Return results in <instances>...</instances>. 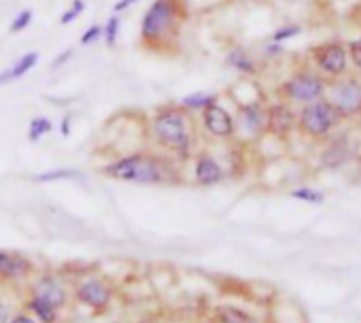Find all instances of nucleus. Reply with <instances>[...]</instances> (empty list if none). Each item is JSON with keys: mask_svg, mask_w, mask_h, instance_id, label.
I'll use <instances>...</instances> for the list:
<instances>
[{"mask_svg": "<svg viewBox=\"0 0 361 323\" xmlns=\"http://www.w3.org/2000/svg\"><path fill=\"white\" fill-rule=\"evenodd\" d=\"M100 173L113 181L136 185H164L176 183L180 179L174 171V162L153 151H134L121 155L104 164Z\"/></svg>", "mask_w": 361, "mask_h": 323, "instance_id": "f257e3e1", "label": "nucleus"}, {"mask_svg": "<svg viewBox=\"0 0 361 323\" xmlns=\"http://www.w3.org/2000/svg\"><path fill=\"white\" fill-rule=\"evenodd\" d=\"M190 18L185 0H153L142 13L138 41L145 49L159 51L176 43L183 22Z\"/></svg>", "mask_w": 361, "mask_h": 323, "instance_id": "f03ea898", "label": "nucleus"}, {"mask_svg": "<svg viewBox=\"0 0 361 323\" xmlns=\"http://www.w3.org/2000/svg\"><path fill=\"white\" fill-rule=\"evenodd\" d=\"M147 132L157 147L188 157L192 153L196 134L194 113L185 111L180 104H164L151 115Z\"/></svg>", "mask_w": 361, "mask_h": 323, "instance_id": "7ed1b4c3", "label": "nucleus"}, {"mask_svg": "<svg viewBox=\"0 0 361 323\" xmlns=\"http://www.w3.org/2000/svg\"><path fill=\"white\" fill-rule=\"evenodd\" d=\"M295 119L300 134H304L310 140H327L334 134V130L344 121L327 98L300 104V109L295 111Z\"/></svg>", "mask_w": 361, "mask_h": 323, "instance_id": "20e7f679", "label": "nucleus"}, {"mask_svg": "<svg viewBox=\"0 0 361 323\" xmlns=\"http://www.w3.org/2000/svg\"><path fill=\"white\" fill-rule=\"evenodd\" d=\"M327 81L317 71H295L279 85V98L289 104H308L312 100L325 98Z\"/></svg>", "mask_w": 361, "mask_h": 323, "instance_id": "39448f33", "label": "nucleus"}, {"mask_svg": "<svg viewBox=\"0 0 361 323\" xmlns=\"http://www.w3.org/2000/svg\"><path fill=\"white\" fill-rule=\"evenodd\" d=\"M325 98L338 111L342 119L361 117V79L357 77H338L327 81Z\"/></svg>", "mask_w": 361, "mask_h": 323, "instance_id": "423d86ee", "label": "nucleus"}, {"mask_svg": "<svg viewBox=\"0 0 361 323\" xmlns=\"http://www.w3.org/2000/svg\"><path fill=\"white\" fill-rule=\"evenodd\" d=\"M308 58H310V64L314 66V71L319 75H323L325 79H338V77L346 75V71H348L346 45L340 41H329V43L310 47Z\"/></svg>", "mask_w": 361, "mask_h": 323, "instance_id": "0eeeda50", "label": "nucleus"}, {"mask_svg": "<svg viewBox=\"0 0 361 323\" xmlns=\"http://www.w3.org/2000/svg\"><path fill=\"white\" fill-rule=\"evenodd\" d=\"M200 123L211 138L230 140L236 136V119L219 100L207 106L204 111H200Z\"/></svg>", "mask_w": 361, "mask_h": 323, "instance_id": "6e6552de", "label": "nucleus"}, {"mask_svg": "<svg viewBox=\"0 0 361 323\" xmlns=\"http://www.w3.org/2000/svg\"><path fill=\"white\" fill-rule=\"evenodd\" d=\"M113 287L98 276H87L75 287V300L92 310H106L113 302Z\"/></svg>", "mask_w": 361, "mask_h": 323, "instance_id": "1a4fd4ad", "label": "nucleus"}, {"mask_svg": "<svg viewBox=\"0 0 361 323\" xmlns=\"http://www.w3.org/2000/svg\"><path fill=\"white\" fill-rule=\"evenodd\" d=\"M298 130L295 109L285 100H276L266 106V134L274 138H287Z\"/></svg>", "mask_w": 361, "mask_h": 323, "instance_id": "9d476101", "label": "nucleus"}, {"mask_svg": "<svg viewBox=\"0 0 361 323\" xmlns=\"http://www.w3.org/2000/svg\"><path fill=\"white\" fill-rule=\"evenodd\" d=\"M234 119H236V134L243 132L247 136H259L266 132V106L259 100L243 102Z\"/></svg>", "mask_w": 361, "mask_h": 323, "instance_id": "9b49d317", "label": "nucleus"}, {"mask_svg": "<svg viewBox=\"0 0 361 323\" xmlns=\"http://www.w3.org/2000/svg\"><path fill=\"white\" fill-rule=\"evenodd\" d=\"M224 179H226V171L215 155H211L207 151L196 155V159H194V181L198 185L213 188V185H219Z\"/></svg>", "mask_w": 361, "mask_h": 323, "instance_id": "f8f14e48", "label": "nucleus"}, {"mask_svg": "<svg viewBox=\"0 0 361 323\" xmlns=\"http://www.w3.org/2000/svg\"><path fill=\"white\" fill-rule=\"evenodd\" d=\"M32 293L39 295V298H43V300H47L58 310L64 308L66 302H68V291H66L64 283L58 276H54V274L39 276L37 283L32 285Z\"/></svg>", "mask_w": 361, "mask_h": 323, "instance_id": "ddd939ff", "label": "nucleus"}, {"mask_svg": "<svg viewBox=\"0 0 361 323\" xmlns=\"http://www.w3.org/2000/svg\"><path fill=\"white\" fill-rule=\"evenodd\" d=\"M350 155H353V149L346 136H334V138L329 136V142L321 153V164L329 171H338L350 159Z\"/></svg>", "mask_w": 361, "mask_h": 323, "instance_id": "4468645a", "label": "nucleus"}, {"mask_svg": "<svg viewBox=\"0 0 361 323\" xmlns=\"http://www.w3.org/2000/svg\"><path fill=\"white\" fill-rule=\"evenodd\" d=\"M32 272L30 260L20 253L0 251V279H24Z\"/></svg>", "mask_w": 361, "mask_h": 323, "instance_id": "2eb2a0df", "label": "nucleus"}, {"mask_svg": "<svg viewBox=\"0 0 361 323\" xmlns=\"http://www.w3.org/2000/svg\"><path fill=\"white\" fill-rule=\"evenodd\" d=\"M39 58H41L39 51H28L20 60H16L9 68L0 71V85H7V83H13L22 77H26L39 64Z\"/></svg>", "mask_w": 361, "mask_h": 323, "instance_id": "dca6fc26", "label": "nucleus"}, {"mask_svg": "<svg viewBox=\"0 0 361 323\" xmlns=\"http://www.w3.org/2000/svg\"><path fill=\"white\" fill-rule=\"evenodd\" d=\"M226 64H228L230 68H234L236 73H240V75H247V77L257 75V62H255L253 56H251L245 47H240V45L232 47V49L226 54Z\"/></svg>", "mask_w": 361, "mask_h": 323, "instance_id": "f3484780", "label": "nucleus"}, {"mask_svg": "<svg viewBox=\"0 0 361 323\" xmlns=\"http://www.w3.org/2000/svg\"><path fill=\"white\" fill-rule=\"evenodd\" d=\"M217 100H219L217 92H194V94H188V96L180 98L178 104L190 113H200Z\"/></svg>", "mask_w": 361, "mask_h": 323, "instance_id": "a211bd4d", "label": "nucleus"}, {"mask_svg": "<svg viewBox=\"0 0 361 323\" xmlns=\"http://www.w3.org/2000/svg\"><path fill=\"white\" fill-rule=\"evenodd\" d=\"M26 308L39 319V323H56L58 321V308H54L47 300H43L35 293L28 298Z\"/></svg>", "mask_w": 361, "mask_h": 323, "instance_id": "6ab92c4d", "label": "nucleus"}, {"mask_svg": "<svg viewBox=\"0 0 361 323\" xmlns=\"http://www.w3.org/2000/svg\"><path fill=\"white\" fill-rule=\"evenodd\" d=\"M71 179H81V173L75 169H56V171H45L32 177L37 183H54V181H71Z\"/></svg>", "mask_w": 361, "mask_h": 323, "instance_id": "aec40b11", "label": "nucleus"}, {"mask_svg": "<svg viewBox=\"0 0 361 323\" xmlns=\"http://www.w3.org/2000/svg\"><path fill=\"white\" fill-rule=\"evenodd\" d=\"M51 130H54L51 119L45 117V115H37V117H32L30 123H28V140H30V142H39V140H41L43 136H47Z\"/></svg>", "mask_w": 361, "mask_h": 323, "instance_id": "412c9836", "label": "nucleus"}, {"mask_svg": "<svg viewBox=\"0 0 361 323\" xmlns=\"http://www.w3.org/2000/svg\"><path fill=\"white\" fill-rule=\"evenodd\" d=\"M217 321L219 323H253L251 317L234 306H219L217 308Z\"/></svg>", "mask_w": 361, "mask_h": 323, "instance_id": "4be33fe9", "label": "nucleus"}, {"mask_svg": "<svg viewBox=\"0 0 361 323\" xmlns=\"http://www.w3.org/2000/svg\"><path fill=\"white\" fill-rule=\"evenodd\" d=\"M119 35H121V20H119L117 13H113V16L106 20V24L102 26V39H104V43H106L109 47H115Z\"/></svg>", "mask_w": 361, "mask_h": 323, "instance_id": "5701e85b", "label": "nucleus"}, {"mask_svg": "<svg viewBox=\"0 0 361 323\" xmlns=\"http://www.w3.org/2000/svg\"><path fill=\"white\" fill-rule=\"evenodd\" d=\"M32 20H35L32 9H24V11H20V13L13 18L11 26H9V32H11V35H20V32H24V30L32 24Z\"/></svg>", "mask_w": 361, "mask_h": 323, "instance_id": "b1692460", "label": "nucleus"}, {"mask_svg": "<svg viewBox=\"0 0 361 323\" xmlns=\"http://www.w3.org/2000/svg\"><path fill=\"white\" fill-rule=\"evenodd\" d=\"M298 35H302V26H300V24H287V26L276 28V30L272 32L270 41H274V43H285V41H289V39H295Z\"/></svg>", "mask_w": 361, "mask_h": 323, "instance_id": "393cba45", "label": "nucleus"}, {"mask_svg": "<svg viewBox=\"0 0 361 323\" xmlns=\"http://www.w3.org/2000/svg\"><path fill=\"white\" fill-rule=\"evenodd\" d=\"M83 11H85V0H73L71 7L62 13L60 24H62V26H68V24L77 22V20L83 16Z\"/></svg>", "mask_w": 361, "mask_h": 323, "instance_id": "a878e982", "label": "nucleus"}, {"mask_svg": "<svg viewBox=\"0 0 361 323\" xmlns=\"http://www.w3.org/2000/svg\"><path fill=\"white\" fill-rule=\"evenodd\" d=\"M346 54H348V64L361 75V39H353L346 43Z\"/></svg>", "mask_w": 361, "mask_h": 323, "instance_id": "bb28decb", "label": "nucleus"}, {"mask_svg": "<svg viewBox=\"0 0 361 323\" xmlns=\"http://www.w3.org/2000/svg\"><path fill=\"white\" fill-rule=\"evenodd\" d=\"M293 198L298 200H304V202H310V205H321L323 202V194L312 190V188H300V190H293L291 192Z\"/></svg>", "mask_w": 361, "mask_h": 323, "instance_id": "cd10ccee", "label": "nucleus"}, {"mask_svg": "<svg viewBox=\"0 0 361 323\" xmlns=\"http://www.w3.org/2000/svg\"><path fill=\"white\" fill-rule=\"evenodd\" d=\"M102 39V24H92L83 35H81V45L87 47V45H94Z\"/></svg>", "mask_w": 361, "mask_h": 323, "instance_id": "c85d7f7f", "label": "nucleus"}, {"mask_svg": "<svg viewBox=\"0 0 361 323\" xmlns=\"http://www.w3.org/2000/svg\"><path fill=\"white\" fill-rule=\"evenodd\" d=\"M73 54H75L73 49H64V51H62V54H60V56H58V58H56V60L51 62V71H56V68L64 66V64H66V62H68V60L73 58Z\"/></svg>", "mask_w": 361, "mask_h": 323, "instance_id": "c756f323", "label": "nucleus"}, {"mask_svg": "<svg viewBox=\"0 0 361 323\" xmlns=\"http://www.w3.org/2000/svg\"><path fill=\"white\" fill-rule=\"evenodd\" d=\"M138 3V0H117V3H115V7H113V13H123L126 9H130L132 5H136Z\"/></svg>", "mask_w": 361, "mask_h": 323, "instance_id": "7c9ffc66", "label": "nucleus"}, {"mask_svg": "<svg viewBox=\"0 0 361 323\" xmlns=\"http://www.w3.org/2000/svg\"><path fill=\"white\" fill-rule=\"evenodd\" d=\"M71 128H73V117H71V115H64V117H62V123H60V132H62L64 138L71 136Z\"/></svg>", "mask_w": 361, "mask_h": 323, "instance_id": "2f4dec72", "label": "nucleus"}, {"mask_svg": "<svg viewBox=\"0 0 361 323\" xmlns=\"http://www.w3.org/2000/svg\"><path fill=\"white\" fill-rule=\"evenodd\" d=\"M9 323H37V321L30 315H26V312H18V315H13L9 319Z\"/></svg>", "mask_w": 361, "mask_h": 323, "instance_id": "473e14b6", "label": "nucleus"}, {"mask_svg": "<svg viewBox=\"0 0 361 323\" xmlns=\"http://www.w3.org/2000/svg\"><path fill=\"white\" fill-rule=\"evenodd\" d=\"M11 319V312H9V306L0 302V323H9Z\"/></svg>", "mask_w": 361, "mask_h": 323, "instance_id": "72a5a7b5", "label": "nucleus"}]
</instances>
